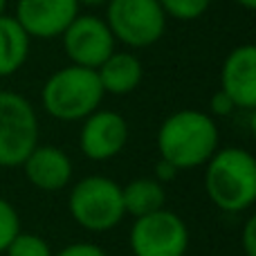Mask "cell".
<instances>
[{
    "label": "cell",
    "instance_id": "1",
    "mask_svg": "<svg viewBox=\"0 0 256 256\" xmlns=\"http://www.w3.org/2000/svg\"><path fill=\"white\" fill-rule=\"evenodd\" d=\"M155 146L160 160L171 162L178 171L204 166L207 160L220 148L216 117L196 108L171 112L158 128Z\"/></svg>",
    "mask_w": 256,
    "mask_h": 256
},
{
    "label": "cell",
    "instance_id": "2",
    "mask_svg": "<svg viewBox=\"0 0 256 256\" xmlns=\"http://www.w3.org/2000/svg\"><path fill=\"white\" fill-rule=\"evenodd\" d=\"M204 191L220 212H250L256 202L254 155L238 146L218 148L204 164Z\"/></svg>",
    "mask_w": 256,
    "mask_h": 256
},
{
    "label": "cell",
    "instance_id": "3",
    "mask_svg": "<svg viewBox=\"0 0 256 256\" xmlns=\"http://www.w3.org/2000/svg\"><path fill=\"white\" fill-rule=\"evenodd\" d=\"M104 97L106 92L99 84L97 70L74 66V63L52 72L40 88L43 110L52 120L66 124L84 122L90 112L102 106Z\"/></svg>",
    "mask_w": 256,
    "mask_h": 256
},
{
    "label": "cell",
    "instance_id": "4",
    "mask_svg": "<svg viewBox=\"0 0 256 256\" xmlns=\"http://www.w3.org/2000/svg\"><path fill=\"white\" fill-rule=\"evenodd\" d=\"M68 212L86 232L106 234L126 218L122 184L108 176H86L70 184Z\"/></svg>",
    "mask_w": 256,
    "mask_h": 256
},
{
    "label": "cell",
    "instance_id": "5",
    "mask_svg": "<svg viewBox=\"0 0 256 256\" xmlns=\"http://www.w3.org/2000/svg\"><path fill=\"white\" fill-rule=\"evenodd\" d=\"M40 142L34 104L20 92L0 90V168H18Z\"/></svg>",
    "mask_w": 256,
    "mask_h": 256
},
{
    "label": "cell",
    "instance_id": "6",
    "mask_svg": "<svg viewBox=\"0 0 256 256\" xmlns=\"http://www.w3.org/2000/svg\"><path fill=\"white\" fill-rule=\"evenodd\" d=\"M104 20L117 43L128 50H144L164 36L168 18L160 0H108Z\"/></svg>",
    "mask_w": 256,
    "mask_h": 256
},
{
    "label": "cell",
    "instance_id": "7",
    "mask_svg": "<svg viewBox=\"0 0 256 256\" xmlns=\"http://www.w3.org/2000/svg\"><path fill=\"white\" fill-rule=\"evenodd\" d=\"M189 243L184 218L166 207L135 218L128 232L132 256H186Z\"/></svg>",
    "mask_w": 256,
    "mask_h": 256
},
{
    "label": "cell",
    "instance_id": "8",
    "mask_svg": "<svg viewBox=\"0 0 256 256\" xmlns=\"http://www.w3.org/2000/svg\"><path fill=\"white\" fill-rule=\"evenodd\" d=\"M61 40L70 63L90 70H97L117 50V40L110 27L102 16L94 14H76L74 20L61 34Z\"/></svg>",
    "mask_w": 256,
    "mask_h": 256
},
{
    "label": "cell",
    "instance_id": "9",
    "mask_svg": "<svg viewBox=\"0 0 256 256\" xmlns=\"http://www.w3.org/2000/svg\"><path fill=\"white\" fill-rule=\"evenodd\" d=\"M130 128L122 112L97 108L81 122L79 148L92 162H108L126 148Z\"/></svg>",
    "mask_w": 256,
    "mask_h": 256
},
{
    "label": "cell",
    "instance_id": "10",
    "mask_svg": "<svg viewBox=\"0 0 256 256\" xmlns=\"http://www.w3.org/2000/svg\"><path fill=\"white\" fill-rule=\"evenodd\" d=\"M81 4L76 0H16L14 18L30 38H61L66 27L74 20Z\"/></svg>",
    "mask_w": 256,
    "mask_h": 256
},
{
    "label": "cell",
    "instance_id": "11",
    "mask_svg": "<svg viewBox=\"0 0 256 256\" xmlns=\"http://www.w3.org/2000/svg\"><path fill=\"white\" fill-rule=\"evenodd\" d=\"M22 173L34 189L45 194H56L72 184L74 164L72 158L54 144H36L32 153L22 160Z\"/></svg>",
    "mask_w": 256,
    "mask_h": 256
},
{
    "label": "cell",
    "instance_id": "12",
    "mask_svg": "<svg viewBox=\"0 0 256 256\" xmlns=\"http://www.w3.org/2000/svg\"><path fill=\"white\" fill-rule=\"evenodd\" d=\"M220 90L234 102L238 110L256 108V48L243 43L225 56L220 68Z\"/></svg>",
    "mask_w": 256,
    "mask_h": 256
},
{
    "label": "cell",
    "instance_id": "13",
    "mask_svg": "<svg viewBox=\"0 0 256 256\" xmlns=\"http://www.w3.org/2000/svg\"><path fill=\"white\" fill-rule=\"evenodd\" d=\"M97 76L104 92L124 97L137 90V86L144 79V66L140 56L130 50H115L102 66L97 68Z\"/></svg>",
    "mask_w": 256,
    "mask_h": 256
},
{
    "label": "cell",
    "instance_id": "14",
    "mask_svg": "<svg viewBox=\"0 0 256 256\" xmlns=\"http://www.w3.org/2000/svg\"><path fill=\"white\" fill-rule=\"evenodd\" d=\"M32 38L14 16H0V79L14 76L30 58Z\"/></svg>",
    "mask_w": 256,
    "mask_h": 256
},
{
    "label": "cell",
    "instance_id": "15",
    "mask_svg": "<svg viewBox=\"0 0 256 256\" xmlns=\"http://www.w3.org/2000/svg\"><path fill=\"white\" fill-rule=\"evenodd\" d=\"M126 216L140 218L166 207V186L155 178H135L122 186Z\"/></svg>",
    "mask_w": 256,
    "mask_h": 256
},
{
    "label": "cell",
    "instance_id": "16",
    "mask_svg": "<svg viewBox=\"0 0 256 256\" xmlns=\"http://www.w3.org/2000/svg\"><path fill=\"white\" fill-rule=\"evenodd\" d=\"M4 256H54V252L43 236L20 230L14 236L12 243L7 245Z\"/></svg>",
    "mask_w": 256,
    "mask_h": 256
},
{
    "label": "cell",
    "instance_id": "17",
    "mask_svg": "<svg viewBox=\"0 0 256 256\" xmlns=\"http://www.w3.org/2000/svg\"><path fill=\"white\" fill-rule=\"evenodd\" d=\"M166 18L173 20H182V22H191L198 20L207 14L212 0H160Z\"/></svg>",
    "mask_w": 256,
    "mask_h": 256
},
{
    "label": "cell",
    "instance_id": "18",
    "mask_svg": "<svg viewBox=\"0 0 256 256\" xmlns=\"http://www.w3.org/2000/svg\"><path fill=\"white\" fill-rule=\"evenodd\" d=\"M18 232H20V216L16 207L7 198H0V254H4L7 245Z\"/></svg>",
    "mask_w": 256,
    "mask_h": 256
},
{
    "label": "cell",
    "instance_id": "19",
    "mask_svg": "<svg viewBox=\"0 0 256 256\" xmlns=\"http://www.w3.org/2000/svg\"><path fill=\"white\" fill-rule=\"evenodd\" d=\"M54 256H108V252L97 243H70L66 248H61L58 252H54Z\"/></svg>",
    "mask_w": 256,
    "mask_h": 256
},
{
    "label": "cell",
    "instance_id": "20",
    "mask_svg": "<svg viewBox=\"0 0 256 256\" xmlns=\"http://www.w3.org/2000/svg\"><path fill=\"white\" fill-rule=\"evenodd\" d=\"M236 110H238V108L234 106V102L218 88L216 92H214L212 102H209V115L212 117H230V115H234Z\"/></svg>",
    "mask_w": 256,
    "mask_h": 256
},
{
    "label": "cell",
    "instance_id": "21",
    "mask_svg": "<svg viewBox=\"0 0 256 256\" xmlns=\"http://www.w3.org/2000/svg\"><path fill=\"white\" fill-rule=\"evenodd\" d=\"M240 250L245 256H256V216H250L240 230Z\"/></svg>",
    "mask_w": 256,
    "mask_h": 256
},
{
    "label": "cell",
    "instance_id": "22",
    "mask_svg": "<svg viewBox=\"0 0 256 256\" xmlns=\"http://www.w3.org/2000/svg\"><path fill=\"white\" fill-rule=\"evenodd\" d=\"M178 173H180V171H178V168L173 166L171 162H166V160H160V162L155 164V180L162 182V184H168V182H173Z\"/></svg>",
    "mask_w": 256,
    "mask_h": 256
},
{
    "label": "cell",
    "instance_id": "23",
    "mask_svg": "<svg viewBox=\"0 0 256 256\" xmlns=\"http://www.w3.org/2000/svg\"><path fill=\"white\" fill-rule=\"evenodd\" d=\"M79 4H86V7H102V4H106L108 0H76Z\"/></svg>",
    "mask_w": 256,
    "mask_h": 256
},
{
    "label": "cell",
    "instance_id": "24",
    "mask_svg": "<svg viewBox=\"0 0 256 256\" xmlns=\"http://www.w3.org/2000/svg\"><path fill=\"white\" fill-rule=\"evenodd\" d=\"M238 7H243V9H248V12H252V9L256 7V0H234Z\"/></svg>",
    "mask_w": 256,
    "mask_h": 256
},
{
    "label": "cell",
    "instance_id": "25",
    "mask_svg": "<svg viewBox=\"0 0 256 256\" xmlns=\"http://www.w3.org/2000/svg\"><path fill=\"white\" fill-rule=\"evenodd\" d=\"M4 9H7V0H0V16L4 14Z\"/></svg>",
    "mask_w": 256,
    "mask_h": 256
}]
</instances>
